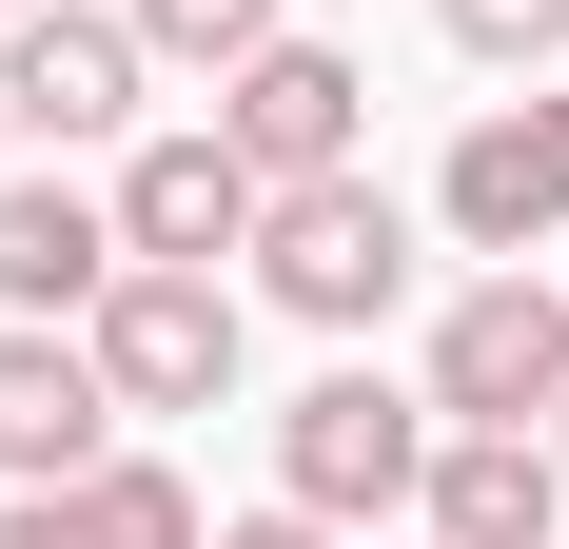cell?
Listing matches in <instances>:
<instances>
[{
    "instance_id": "cell-1",
    "label": "cell",
    "mask_w": 569,
    "mask_h": 549,
    "mask_svg": "<svg viewBox=\"0 0 569 549\" xmlns=\"http://www.w3.org/2000/svg\"><path fill=\"white\" fill-rule=\"evenodd\" d=\"M432 432H452L432 392H393V373H315V392L276 412V491L315 510V530H373V510L432 491Z\"/></svg>"
},
{
    "instance_id": "cell-2",
    "label": "cell",
    "mask_w": 569,
    "mask_h": 549,
    "mask_svg": "<svg viewBox=\"0 0 569 549\" xmlns=\"http://www.w3.org/2000/svg\"><path fill=\"white\" fill-rule=\"evenodd\" d=\"M79 353L118 373V412H217V392H236V295H217V256H118V295L79 315Z\"/></svg>"
},
{
    "instance_id": "cell-3",
    "label": "cell",
    "mask_w": 569,
    "mask_h": 549,
    "mask_svg": "<svg viewBox=\"0 0 569 549\" xmlns=\"http://www.w3.org/2000/svg\"><path fill=\"white\" fill-rule=\"evenodd\" d=\"M256 274H276V315L373 333V315L412 295V217L373 197V177H276V217H256Z\"/></svg>"
},
{
    "instance_id": "cell-4",
    "label": "cell",
    "mask_w": 569,
    "mask_h": 549,
    "mask_svg": "<svg viewBox=\"0 0 569 549\" xmlns=\"http://www.w3.org/2000/svg\"><path fill=\"white\" fill-rule=\"evenodd\" d=\"M550 392H569V295L511 256L491 295L432 315V412H452V432H550Z\"/></svg>"
},
{
    "instance_id": "cell-5",
    "label": "cell",
    "mask_w": 569,
    "mask_h": 549,
    "mask_svg": "<svg viewBox=\"0 0 569 549\" xmlns=\"http://www.w3.org/2000/svg\"><path fill=\"white\" fill-rule=\"evenodd\" d=\"M217 138H236L256 177H353V138H373V79H353L335 40H295V20H276V40L217 79Z\"/></svg>"
},
{
    "instance_id": "cell-6",
    "label": "cell",
    "mask_w": 569,
    "mask_h": 549,
    "mask_svg": "<svg viewBox=\"0 0 569 549\" xmlns=\"http://www.w3.org/2000/svg\"><path fill=\"white\" fill-rule=\"evenodd\" d=\"M99 432H118V373H99L59 315H0V491L99 471Z\"/></svg>"
},
{
    "instance_id": "cell-7",
    "label": "cell",
    "mask_w": 569,
    "mask_h": 549,
    "mask_svg": "<svg viewBox=\"0 0 569 549\" xmlns=\"http://www.w3.org/2000/svg\"><path fill=\"white\" fill-rule=\"evenodd\" d=\"M138 20H99V0H20V40H0V99H20V138H118L138 118Z\"/></svg>"
},
{
    "instance_id": "cell-8",
    "label": "cell",
    "mask_w": 569,
    "mask_h": 549,
    "mask_svg": "<svg viewBox=\"0 0 569 549\" xmlns=\"http://www.w3.org/2000/svg\"><path fill=\"white\" fill-rule=\"evenodd\" d=\"M256 217H276V177L236 158L217 118L197 138H138V177H118V256H256Z\"/></svg>"
},
{
    "instance_id": "cell-9",
    "label": "cell",
    "mask_w": 569,
    "mask_h": 549,
    "mask_svg": "<svg viewBox=\"0 0 569 549\" xmlns=\"http://www.w3.org/2000/svg\"><path fill=\"white\" fill-rule=\"evenodd\" d=\"M432 549H569V451L550 432H432Z\"/></svg>"
},
{
    "instance_id": "cell-10",
    "label": "cell",
    "mask_w": 569,
    "mask_h": 549,
    "mask_svg": "<svg viewBox=\"0 0 569 549\" xmlns=\"http://www.w3.org/2000/svg\"><path fill=\"white\" fill-rule=\"evenodd\" d=\"M452 236L471 256H530V236H569V99H511L452 138Z\"/></svg>"
},
{
    "instance_id": "cell-11",
    "label": "cell",
    "mask_w": 569,
    "mask_h": 549,
    "mask_svg": "<svg viewBox=\"0 0 569 549\" xmlns=\"http://www.w3.org/2000/svg\"><path fill=\"white\" fill-rule=\"evenodd\" d=\"M0 549H217V530H197V491L158 451H99V471H59V491L0 510Z\"/></svg>"
},
{
    "instance_id": "cell-12",
    "label": "cell",
    "mask_w": 569,
    "mask_h": 549,
    "mask_svg": "<svg viewBox=\"0 0 569 549\" xmlns=\"http://www.w3.org/2000/svg\"><path fill=\"white\" fill-rule=\"evenodd\" d=\"M99 295H118V197L0 177V315H99Z\"/></svg>"
},
{
    "instance_id": "cell-13",
    "label": "cell",
    "mask_w": 569,
    "mask_h": 549,
    "mask_svg": "<svg viewBox=\"0 0 569 549\" xmlns=\"http://www.w3.org/2000/svg\"><path fill=\"white\" fill-rule=\"evenodd\" d=\"M118 20H138L158 59H217V79H236L256 40H276V0H118Z\"/></svg>"
},
{
    "instance_id": "cell-14",
    "label": "cell",
    "mask_w": 569,
    "mask_h": 549,
    "mask_svg": "<svg viewBox=\"0 0 569 549\" xmlns=\"http://www.w3.org/2000/svg\"><path fill=\"white\" fill-rule=\"evenodd\" d=\"M432 20H452L471 59H530V79H550V59H569V0H432Z\"/></svg>"
},
{
    "instance_id": "cell-15",
    "label": "cell",
    "mask_w": 569,
    "mask_h": 549,
    "mask_svg": "<svg viewBox=\"0 0 569 549\" xmlns=\"http://www.w3.org/2000/svg\"><path fill=\"white\" fill-rule=\"evenodd\" d=\"M217 549H335V530H315V510H295V491H276V510H236V530H217Z\"/></svg>"
},
{
    "instance_id": "cell-16",
    "label": "cell",
    "mask_w": 569,
    "mask_h": 549,
    "mask_svg": "<svg viewBox=\"0 0 569 549\" xmlns=\"http://www.w3.org/2000/svg\"><path fill=\"white\" fill-rule=\"evenodd\" d=\"M0 177H20V99H0Z\"/></svg>"
},
{
    "instance_id": "cell-17",
    "label": "cell",
    "mask_w": 569,
    "mask_h": 549,
    "mask_svg": "<svg viewBox=\"0 0 569 549\" xmlns=\"http://www.w3.org/2000/svg\"><path fill=\"white\" fill-rule=\"evenodd\" d=\"M550 451H569V392H550Z\"/></svg>"
}]
</instances>
